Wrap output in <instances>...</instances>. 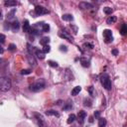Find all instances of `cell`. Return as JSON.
Returning a JSON list of instances; mask_svg holds the SVG:
<instances>
[{"instance_id": "cell-8", "label": "cell", "mask_w": 127, "mask_h": 127, "mask_svg": "<svg viewBox=\"0 0 127 127\" xmlns=\"http://www.w3.org/2000/svg\"><path fill=\"white\" fill-rule=\"evenodd\" d=\"M79 7L81 9V10H89L91 8H93V5L89 2H85V1H82V2H80L79 4Z\"/></svg>"}, {"instance_id": "cell-25", "label": "cell", "mask_w": 127, "mask_h": 127, "mask_svg": "<svg viewBox=\"0 0 127 127\" xmlns=\"http://www.w3.org/2000/svg\"><path fill=\"white\" fill-rule=\"evenodd\" d=\"M103 12L105 13L106 15H111L113 12V9L111 7H104L103 8Z\"/></svg>"}, {"instance_id": "cell-30", "label": "cell", "mask_w": 127, "mask_h": 127, "mask_svg": "<svg viewBox=\"0 0 127 127\" xmlns=\"http://www.w3.org/2000/svg\"><path fill=\"white\" fill-rule=\"evenodd\" d=\"M32 73V71L31 70H22L21 71V75H30Z\"/></svg>"}, {"instance_id": "cell-19", "label": "cell", "mask_w": 127, "mask_h": 127, "mask_svg": "<svg viewBox=\"0 0 127 127\" xmlns=\"http://www.w3.org/2000/svg\"><path fill=\"white\" fill-rule=\"evenodd\" d=\"M84 105L86 106V107H90L92 105V100L89 97H85L84 99Z\"/></svg>"}, {"instance_id": "cell-42", "label": "cell", "mask_w": 127, "mask_h": 127, "mask_svg": "<svg viewBox=\"0 0 127 127\" xmlns=\"http://www.w3.org/2000/svg\"><path fill=\"white\" fill-rule=\"evenodd\" d=\"M1 63H2V60H1V59H0V64H1Z\"/></svg>"}, {"instance_id": "cell-16", "label": "cell", "mask_w": 127, "mask_h": 127, "mask_svg": "<svg viewBox=\"0 0 127 127\" xmlns=\"http://www.w3.org/2000/svg\"><path fill=\"white\" fill-rule=\"evenodd\" d=\"M80 90H81V87H80V85H78V86H75V87L73 88V90H71V94L73 95V96H76V95H78L79 93L80 92Z\"/></svg>"}, {"instance_id": "cell-1", "label": "cell", "mask_w": 127, "mask_h": 127, "mask_svg": "<svg viewBox=\"0 0 127 127\" xmlns=\"http://www.w3.org/2000/svg\"><path fill=\"white\" fill-rule=\"evenodd\" d=\"M12 87V82L8 76H1L0 78V90L3 92H6L11 89Z\"/></svg>"}, {"instance_id": "cell-15", "label": "cell", "mask_w": 127, "mask_h": 127, "mask_svg": "<svg viewBox=\"0 0 127 127\" xmlns=\"http://www.w3.org/2000/svg\"><path fill=\"white\" fill-rule=\"evenodd\" d=\"M45 114H46V115H48V116H57V117H59V116H60L59 112H57L56 110H53V109L47 110V111L45 112Z\"/></svg>"}, {"instance_id": "cell-32", "label": "cell", "mask_w": 127, "mask_h": 127, "mask_svg": "<svg viewBox=\"0 0 127 127\" xmlns=\"http://www.w3.org/2000/svg\"><path fill=\"white\" fill-rule=\"evenodd\" d=\"M42 51L45 53V54H47V53H49L50 51H51V47H50L49 45H47V46H44V49L42 50Z\"/></svg>"}, {"instance_id": "cell-27", "label": "cell", "mask_w": 127, "mask_h": 127, "mask_svg": "<svg viewBox=\"0 0 127 127\" xmlns=\"http://www.w3.org/2000/svg\"><path fill=\"white\" fill-rule=\"evenodd\" d=\"M49 31H50V25L46 24V23H43V25H42V32L46 33V32H49Z\"/></svg>"}, {"instance_id": "cell-12", "label": "cell", "mask_w": 127, "mask_h": 127, "mask_svg": "<svg viewBox=\"0 0 127 127\" xmlns=\"http://www.w3.org/2000/svg\"><path fill=\"white\" fill-rule=\"evenodd\" d=\"M27 59H28V62H29V64H30V65L32 66V67H35V66L37 65V62H36L35 58L33 57V55L29 54L28 56H27Z\"/></svg>"}, {"instance_id": "cell-14", "label": "cell", "mask_w": 127, "mask_h": 127, "mask_svg": "<svg viewBox=\"0 0 127 127\" xmlns=\"http://www.w3.org/2000/svg\"><path fill=\"white\" fill-rule=\"evenodd\" d=\"M17 4H18V2L15 1V0H7V1L4 2V5L5 6H7V7H14Z\"/></svg>"}, {"instance_id": "cell-6", "label": "cell", "mask_w": 127, "mask_h": 127, "mask_svg": "<svg viewBox=\"0 0 127 127\" xmlns=\"http://www.w3.org/2000/svg\"><path fill=\"white\" fill-rule=\"evenodd\" d=\"M103 38H104V42L106 44H109L113 41V36H112V32L109 29L103 30Z\"/></svg>"}, {"instance_id": "cell-24", "label": "cell", "mask_w": 127, "mask_h": 127, "mask_svg": "<svg viewBox=\"0 0 127 127\" xmlns=\"http://www.w3.org/2000/svg\"><path fill=\"white\" fill-rule=\"evenodd\" d=\"M120 33H121V35H123V36H125L127 34V26H126V24H122L121 29H120Z\"/></svg>"}, {"instance_id": "cell-41", "label": "cell", "mask_w": 127, "mask_h": 127, "mask_svg": "<svg viewBox=\"0 0 127 127\" xmlns=\"http://www.w3.org/2000/svg\"><path fill=\"white\" fill-rule=\"evenodd\" d=\"M89 122H93V118H92V117L89 118Z\"/></svg>"}, {"instance_id": "cell-2", "label": "cell", "mask_w": 127, "mask_h": 127, "mask_svg": "<svg viewBox=\"0 0 127 127\" xmlns=\"http://www.w3.org/2000/svg\"><path fill=\"white\" fill-rule=\"evenodd\" d=\"M45 86H46L45 80H44L43 79H40L39 80L35 81L34 84H32L29 88H30V90L33 91V92H39V91L43 90L44 88H45Z\"/></svg>"}, {"instance_id": "cell-38", "label": "cell", "mask_w": 127, "mask_h": 127, "mask_svg": "<svg viewBox=\"0 0 127 127\" xmlns=\"http://www.w3.org/2000/svg\"><path fill=\"white\" fill-rule=\"evenodd\" d=\"M112 54L114 55V56H117V55H118V50H116V49L112 50Z\"/></svg>"}, {"instance_id": "cell-3", "label": "cell", "mask_w": 127, "mask_h": 127, "mask_svg": "<svg viewBox=\"0 0 127 127\" xmlns=\"http://www.w3.org/2000/svg\"><path fill=\"white\" fill-rule=\"evenodd\" d=\"M100 82L102 86L105 88L106 90H110L112 88V84H111V80H110L109 75L107 74H103L100 76Z\"/></svg>"}, {"instance_id": "cell-39", "label": "cell", "mask_w": 127, "mask_h": 127, "mask_svg": "<svg viewBox=\"0 0 127 127\" xmlns=\"http://www.w3.org/2000/svg\"><path fill=\"white\" fill-rule=\"evenodd\" d=\"M3 53H4V49L1 45H0V54H3Z\"/></svg>"}, {"instance_id": "cell-28", "label": "cell", "mask_w": 127, "mask_h": 127, "mask_svg": "<svg viewBox=\"0 0 127 127\" xmlns=\"http://www.w3.org/2000/svg\"><path fill=\"white\" fill-rule=\"evenodd\" d=\"M75 119H76L75 114H71L70 116H69V119H68V123H69V124H71Z\"/></svg>"}, {"instance_id": "cell-29", "label": "cell", "mask_w": 127, "mask_h": 127, "mask_svg": "<svg viewBox=\"0 0 127 127\" xmlns=\"http://www.w3.org/2000/svg\"><path fill=\"white\" fill-rule=\"evenodd\" d=\"M48 64L49 66H51L52 68H58L59 67V65L57 62H54V61H48Z\"/></svg>"}, {"instance_id": "cell-20", "label": "cell", "mask_w": 127, "mask_h": 127, "mask_svg": "<svg viewBox=\"0 0 127 127\" xmlns=\"http://www.w3.org/2000/svg\"><path fill=\"white\" fill-rule=\"evenodd\" d=\"M20 28V24L18 21H14L12 24H11V29L13 31H18V29Z\"/></svg>"}, {"instance_id": "cell-10", "label": "cell", "mask_w": 127, "mask_h": 127, "mask_svg": "<svg viewBox=\"0 0 127 127\" xmlns=\"http://www.w3.org/2000/svg\"><path fill=\"white\" fill-rule=\"evenodd\" d=\"M31 30V26L28 20H25L24 21V24H23V32L24 33H30Z\"/></svg>"}, {"instance_id": "cell-4", "label": "cell", "mask_w": 127, "mask_h": 127, "mask_svg": "<svg viewBox=\"0 0 127 127\" xmlns=\"http://www.w3.org/2000/svg\"><path fill=\"white\" fill-rule=\"evenodd\" d=\"M50 11L43 7V6H40V5H38V6L35 7V10H34V17H37V16H41V15H45V14H49Z\"/></svg>"}, {"instance_id": "cell-37", "label": "cell", "mask_w": 127, "mask_h": 127, "mask_svg": "<svg viewBox=\"0 0 127 127\" xmlns=\"http://www.w3.org/2000/svg\"><path fill=\"white\" fill-rule=\"evenodd\" d=\"M94 117L95 118H99V117H100V111H95L94 112Z\"/></svg>"}, {"instance_id": "cell-18", "label": "cell", "mask_w": 127, "mask_h": 127, "mask_svg": "<svg viewBox=\"0 0 127 127\" xmlns=\"http://www.w3.org/2000/svg\"><path fill=\"white\" fill-rule=\"evenodd\" d=\"M107 124V121L105 118H102V117H99L98 119V127H105Z\"/></svg>"}, {"instance_id": "cell-9", "label": "cell", "mask_w": 127, "mask_h": 127, "mask_svg": "<svg viewBox=\"0 0 127 127\" xmlns=\"http://www.w3.org/2000/svg\"><path fill=\"white\" fill-rule=\"evenodd\" d=\"M85 117H86V112L85 111V110H80V111H79V114H78V119H79L80 124H84Z\"/></svg>"}, {"instance_id": "cell-17", "label": "cell", "mask_w": 127, "mask_h": 127, "mask_svg": "<svg viewBox=\"0 0 127 127\" xmlns=\"http://www.w3.org/2000/svg\"><path fill=\"white\" fill-rule=\"evenodd\" d=\"M116 21H117L116 16H110V17H108V18L106 19V23H107L108 25H111V24H114Z\"/></svg>"}, {"instance_id": "cell-36", "label": "cell", "mask_w": 127, "mask_h": 127, "mask_svg": "<svg viewBox=\"0 0 127 127\" xmlns=\"http://www.w3.org/2000/svg\"><path fill=\"white\" fill-rule=\"evenodd\" d=\"M60 51H62V52H67V51H68V49H67V46L61 45V46H60Z\"/></svg>"}, {"instance_id": "cell-26", "label": "cell", "mask_w": 127, "mask_h": 127, "mask_svg": "<svg viewBox=\"0 0 127 127\" xmlns=\"http://www.w3.org/2000/svg\"><path fill=\"white\" fill-rule=\"evenodd\" d=\"M71 107H73V102H71L70 100H68V102L65 104V106L63 107L64 110H70L71 109Z\"/></svg>"}, {"instance_id": "cell-7", "label": "cell", "mask_w": 127, "mask_h": 127, "mask_svg": "<svg viewBox=\"0 0 127 127\" xmlns=\"http://www.w3.org/2000/svg\"><path fill=\"white\" fill-rule=\"evenodd\" d=\"M59 36L61 37V38H63V39H66V40H68L69 42H73V37H71L69 33L67 32V31H60L59 32Z\"/></svg>"}, {"instance_id": "cell-11", "label": "cell", "mask_w": 127, "mask_h": 127, "mask_svg": "<svg viewBox=\"0 0 127 127\" xmlns=\"http://www.w3.org/2000/svg\"><path fill=\"white\" fill-rule=\"evenodd\" d=\"M35 54H36V56L38 59H40V60H44L45 59V53H44L42 50H39V49H36L35 50Z\"/></svg>"}, {"instance_id": "cell-5", "label": "cell", "mask_w": 127, "mask_h": 127, "mask_svg": "<svg viewBox=\"0 0 127 127\" xmlns=\"http://www.w3.org/2000/svg\"><path fill=\"white\" fill-rule=\"evenodd\" d=\"M34 116H35V119H36L37 123H38V126H39V127H48V125H47L46 121H45V119H44L42 114L35 112L34 113Z\"/></svg>"}, {"instance_id": "cell-40", "label": "cell", "mask_w": 127, "mask_h": 127, "mask_svg": "<svg viewBox=\"0 0 127 127\" xmlns=\"http://www.w3.org/2000/svg\"><path fill=\"white\" fill-rule=\"evenodd\" d=\"M2 19V12H1V10H0V20Z\"/></svg>"}, {"instance_id": "cell-31", "label": "cell", "mask_w": 127, "mask_h": 127, "mask_svg": "<svg viewBox=\"0 0 127 127\" xmlns=\"http://www.w3.org/2000/svg\"><path fill=\"white\" fill-rule=\"evenodd\" d=\"M14 13H15V9H14V10H12L10 13H8V14H7V19H8V20H10V19L14 18Z\"/></svg>"}, {"instance_id": "cell-13", "label": "cell", "mask_w": 127, "mask_h": 127, "mask_svg": "<svg viewBox=\"0 0 127 127\" xmlns=\"http://www.w3.org/2000/svg\"><path fill=\"white\" fill-rule=\"evenodd\" d=\"M80 64H81V66L84 68H88L90 66V62L87 59H85V58H80Z\"/></svg>"}, {"instance_id": "cell-34", "label": "cell", "mask_w": 127, "mask_h": 127, "mask_svg": "<svg viewBox=\"0 0 127 127\" xmlns=\"http://www.w3.org/2000/svg\"><path fill=\"white\" fill-rule=\"evenodd\" d=\"M5 40H6V37H5L4 34H0V44L5 43Z\"/></svg>"}, {"instance_id": "cell-33", "label": "cell", "mask_w": 127, "mask_h": 127, "mask_svg": "<svg viewBox=\"0 0 127 127\" xmlns=\"http://www.w3.org/2000/svg\"><path fill=\"white\" fill-rule=\"evenodd\" d=\"M8 50L11 51V52H14L16 50V45H14V44H10L9 47H8Z\"/></svg>"}, {"instance_id": "cell-23", "label": "cell", "mask_w": 127, "mask_h": 127, "mask_svg": "<svg viewBox=\"0 0 127 127\" xmlns=\"http://www.w3.org/2000/svg\"><path fill=\"white\" fill-rule=\"evenodd\" d=\"M87 91H88V93H89V95H91V96H95L94 87H93L92 85H90V86H88V87H87Z\"/></svg>"}, {"instance_id": "cell-35", "label": "cell", "mask_w": 127, "mask_h": 127, "mask_svg": "<svg viewBox=\"0 0 127 127\" xmlns=\"http://www.w3.org/2000/svg\"><path fill=\"white\" fill-rule=\"evenodd\" d=\"M84 47L85 48H88V49H93V45H92V44H90V43H85L84 44Z\"/></svg>"}, {"instance_id": "cell-22", "label": "cell", "mask_w": 127, "mask_h": 127, "mask_svg": "<svg viewBox=\"0 0 127 127\" xmlns=\"http://www.w3.org/2000/svg\"><path fill=\"white\" fill-rule=\"evenodd\" d=\"M49 43H50V38L49 37H44V38H42V40H40V44L43 46L49 45Z\"/></svg>"}, {"instance_id": "cell-21", "label": "cell", "mask_w": 127, "mask_h": 127, "mask_svg": "<svg viewBox=\"0 0 127 127\" xmlns=\"http://www.w3.org/2000/svg\"><path fill=\"white\" fill-rule=\"evenodd\" d=\"M62 19L64 21H73L74 17H73V15H71V14H64L62 16Z\"/></svg>"}]
</instances>
